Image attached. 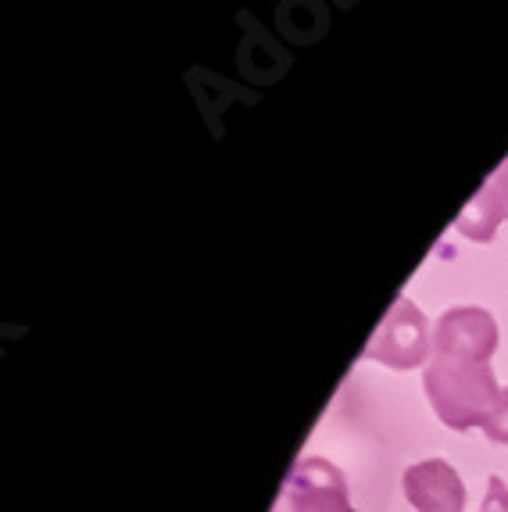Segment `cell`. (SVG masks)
Segmentation results:
<instances>
[{
    "label": "cell",
    "mask_w": 508,
    "mask_h": 512,
    "mask_svg": "<svg viewBox=\"0 0 508 512\" xmlns=\"http://www.w3.org/2000/svg\"><path fill=\"white\" fill-rule=\"evenodd\" d=\"M508 219V158L501 162V169L494 172L491 180L483 183L480 194L469 201V208L458 219V230L473 240H491L498 222Z\"/></svg>",
    "instance_id": "cell-1"
}]
</instances>
